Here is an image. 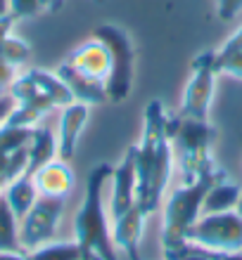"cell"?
<instances>
[{
	"instance_id": "obj_1",
	"label": "cell",
	"mask_w": 242,
	"mask_h": 260,
	"mask_svg": "<svg viewBox=\"0 0 242 260\" xmlns=\"http://www.w3.org/2000/svg\"><path fill=\"white\" fill-rule=\"evenodd\" d=\"M145 123L140 142L133 144V156H136V173H138V194L136 204L145 215L154 213L162 204L169 178L173 168V144L166 133V111L162 102H150L145 107Z\"/></svg>"
},
{
	"instance_id": "obj_2",
	"label": "cell",
	"mask_w": 242,
	"mask_h": 260,
	"mask_svg": "<svg viewBox=\"0 0 242 260\" xmlns=\"http://www.w3.org/2000/svg\"><path fill=\"white\" fill-rule=\"evenodd\" d=\"M110 164H97L86 178L83 204L74 220L76 244L81 248V260H119L114 253L104 213V187L112 180Z\"/></svg>"
},
{
	"instance_id": "obj_3",
	"label": "cell",
	"mask_w": 242,
	"mask_h": 260,
	"mask_svg": "<svg viewBox=\"0 0 242 260\" xmlns=\"http://www.w3.org/2000/svg\"><path fill=\"white\" fill-rule=\"evenodd\" d=\"M223 178H226V173L211 166L195 182H185L180 189L171 194L169 204H166L164 225H162V248H164L166 260H178V255L183 253V248L187 246V232L200 220L204 194L209 192V187L214 182Z\"/></svg>"
},
{
	"instance_id": "obj_4",
	"label": "cell",
	"mask_w": 242,
	"mask_h": 260,
	"mask_svg": "<svg viewBox=\"0 0 242 260\" xmlns=\"http://www.w3.org/2000/svg\"><path fill=\"white\" fill-rule=\"evenodd\" d=\"M166 133L173 144V154L180 161V173L185 182H195L202 173L211 168V144L216 130L209 118H190V116H166Z\"/></svg>"
},
{
	"instance_id": "obj_5",
	"label": "cell",
	"mask_w": 242,
	"mask_h": 260,
	"mask_svg": "<svg viewBox=\"0 0 242 260\" xmlns=\"http://www.w3.org/2000/svg\"><path fill=\"white\" fill-rule=\"evenodd\" d=\"M93 38L100 41L110 52V76H107V100L124 102L131 95L133 85V43L121 26L102 24L93 31Z\"/></svg>"
},
{
	"instance_id": "obj_6",
	"label": "cell",
	"mask_w": 242,
	"mask_h": 260,
	"mask_svg": "<svg viewBox=\"0 0 242 260\" xmlns=\"http://www.w3.org/2000/svg\"><path fill=\"white\" fill-rule=\"evenodd\" d=\"M64 201H67V197H45V194H38L34 206L21 218V227H19L21 251H34V248L52 241V237L57 232V225L62 220Z\"/></svg>"
},
{
	"instance_id": "obj_7",
	"label": "cell",
	"mask_w": 242,
	"mask_h": 260,
	"mask_svg": "<svg viewBox=\"0 0 242 260\" xmlns=\"http://www.w3.org/2000/svg\"><path fill=\"white\" fill-rule=\"evenodd\" d=\"M187 244L211 251H242V215L233 211L204 215L190 227Z\"/></svg>"
},
{
	"instance_id": "obj_8",
	"label": "cell",
	"mask_w": 242,
	"mask_h": 260,
	"mask_svg": "<svg viewBox=\"0 0 242 260\" xmlns=\"http://www.w3.org/2000/svg\"><path fill=\"white\" fill-rule=\"evenodd\" d=\"M216 52L207 50L202 55L195 57L193 62V74L183 92V107L180 114L190 118H209V109H211V100H214V88H216Z\"/></svg>"
},
{
	"instance_id": "obj_9",
	"label": "cell",
	"mask_w": 242,
	"mask_h": 260,
	"mask_svg": "<svg viewBox=\"0 0 242 260\" xmlns=\"http://www.w3.org/2000/svg\"><path fill=\"white\" fill-rule=\"evenodd\" d=\"M136 194H138V173H136V156L133 149L124 154L121 164L112 171V204L110 213L112 218H117L121 213L136 206Z\"/></svg>"
},
{
	"instance_id": "obj_10",
	"label": "cell",
	"mask_w": 242,
	"mask_h": 260,
	"mask_svg": "<svg viewBox=\"0 0 242 260\" xmlns=\"http://www.w3.org/2000/svg\"><path fill=\"white\" fill-rule=\"evenodd\" d=\"M88 104L83 102H71L62 109V118H60V137H57V156L69 161L76 151L78 137H81L83 128L88 123Z\"/></svg>"
},
{
	"instance_id": "obj_11",
	"label": "cell",
	"mask_w": 242,
	"mask_h": 260,
	"mask_svg": "<svg viewBox=\"0 0 242 260\" xmlns=\"http://www.w3.org/2000/svg\"><path fill=\"white\" fill-rule=\"evenodd\" d=\"M67 64L81 71V74L95 78V81L107 83V76H110V52L100 41H88L83 43L78 50H74L69 57H67Z\"/></svg>"
},
{
	"instance_id": "obj_12",
	"label": "cell",
	"mask_w": 242,
	"mask_h": 260,
	"mask_svg": "<svg viewBox=\"0 0 242 260\" xmlns=\"http://www.w3.org/2000/svg\"><path fill=\"white\" fill-rule=\"evenodd\" d=\"M57 76L64 81V85L69 88L74 102H83V104H102L107 102V85L102 81H95L90 76L81 74L71 64L64 62L62 67L57 69Z\"/></svg>"
},
{
	"instance_id": "obj_13",
	"label": "cell",
	"mask_w": 242,
	"mask_h": 260,
	"mask_svg": "<svg viewBox=\"0 0 242 260\" xmlns=\"http://www.w3.org/2000/svg\"><path fill=\"white\" fill-rule=\"evenodd\" d=\"M143 220H145V213L138 208V204L114 218L112 239H114L117 246H121L128 253V260H140L138 248H140V237H143Z\"/></svg>"
},
{
	"instance_id": "obj_14",
	"label": "cell",
	"mask_w": 242,
	"mask_h": 260,
	"mask_svg": "<svg viewBox=\"0 0 242 260\" xmlns=\"http://www.w3.org/2000/svg\"><path fill=\"white\" fill-rule=\"evenodd\" d=\"M34 182L38 194L45 197H67L74 187V171L64 158H52L50 164L41 166L34 173Z\"/></svg>"
},
{
	"instance_id": "obj_15",
	"label": "cell",
	"mask_w": 242,
	"mask_h": 260,
	"mask_svg": "<svg viewBox=\"0 0 242 260\" xmlns=\"http://www.w3.org/2000/svg\"><path fill=\"white\" fill-rule=\"evenodd\" d=\"M26 151H29V164L24 173L34 175L41 166L50 164L57 156V137L52 135L50 128L38 125V128H34V135H31V142H29Z\"/></svg>"
},
{
	"instance_id": "obj_16",
	"label": "cell",
	"mask_w": 242,
	"mask_h": 260,
	"mask_svg": "<svg viewBox=\"0 0 242 260\" xmlns=\"http://www.w3.org/2000/svg\"><path fill=\"white\" fill-rule=\"evenodd\" d=\"M3 194H5L7 204H10V208L14 211L17 220H21L29 213V208L34 206V201L38 199V189H36L34 175L21 173L19 178H14L12 182H7Z\"/></svg>"
},
{
	"instance_id": "obj_17",
	"label": "cell",
	"mask_w": 242,
	"mask_h": 260,
	"mask_svg": "<svg viewBox=\"0 0 242 260\" xmlns=\"http://www.w3.org/2000/svg\"><path fill=\"white\" fill-rule=\"evenodd\" d=\"M242 197V189L233 182H226V178L214 182L209 187V192L204 194V201H202V211L211 215V213H228L235 211L237 201Z\"/></svg>"
},
{
	"instance_id": "obj_18",
	"label": "cell",
	"mask_w": 242,
	"mask_h": 260,
	"mask_svg": "<svg viewBox=\"0 0 242 260\" xmlns=\"http://www.w3.org/2000/svg\"><path fill=\"white\" fill-rule=\"evenodd\" d=\"M0 251H12V253L21 251L17 215L7 204L5 194H0Z\"/></svg>"
},
{
	"instance_id": "obj_19",
	"label": "cell",
	"mask_w": 242,
	"mask_h": 260,
	"mask_svg": "<svg viewBox=\"0 0 242 260\" xmlns=\"http://www.w3.org/2000/svg\"><path fill=\"white\" fill-rule=\"evenodd\" d=\"M29 260H81V248L76 241H48L26 253Z\"/></svg>"
},
{
	"instance_id": "obj_20",
	"label": "cell",
	"mask_w": 242,
	"mask_h": 260,
	"mask_svg": "<svg viewBox=\"0 0 242 260\" xmlns=\"http://www.w3.org/2000/svg\"><path fill=\"white\" fill-rule=\"evenodd\" d=\"M34 135V128H21V125H0V156H7L12 151L29 147Z\"/></svg>"
},
{
	"instance_id": "obj_21",
	"label": "cell",
	"mask_w": 242,
	"mask_h": 260,
	"mask_svg": "<svg viewBox=\"0 0 242 260\" xmlns=\"http://www.w3.org/2000/svg\"><path fill=\"white\" fill-rule=\"evenodd\" d=\"M0 55H3V59H5L10 67L17 69L19 64H24L29 57H31V48H29L26 41L12 36V31H10V34H5V38L0 41Z\"/></svg>"
},
{
	"instance_id": "obj_22",
	"label": "cell",
	"mask_w": 242,
	"mask_h": 260,
	"mask_svg": "<svg viewBox=\"0 0 242 260\" xmlns=\"http://www.w3.org/2000/svg\"><path fill=\"white\" fill-rule=\"evenodd\" d=\"M12 24H14V19L10 17V14L0 19V41L5 38V34H10V31H12ZM12 81H14V67H10V64L3 59V55H0V95H3L10 85H12Z\"/></svg>"
},
{
	"instance_id": "obj_23",
	"label": "cell",
	"mask_w": 242,
	"mask_h": 260,
	"mask_svg": "<svg viewBox=\"0 0 242 260\" xmlns=\"http://www.w3.org/2000/svg\"><path fill=\"white\" fill-rule=\"evenodd\" d=\"M10 3V17L17 19H29L34 14L43 12V0H7Z\"/></svg>"
},
{
	"instance_id": "obj_24",
	"label": "cell",
	"mask_w": 242,
	"mask_h": 260,
	"mask_svg": "<svg viewBox=\"0 0 242 260\" xmlns=\"http://www.w3.org/2000/svg\"><path fill=\"white\" fill-rule=\"evenodd\" d=\"M216 71L219 74H228L242 78V50L240 52H230V55L219 57L216 55Z\"/></svg>"
},
{
	"instance_id": "obj_25",
	"label": "cell",
	"mask_w": 242,
	"mask_h": 260,
	"mask_svg": "<svg viewBox=\"0 0 242 260\" xmlns=\"http://www.w3.org/2000/svg\"><path fill=\"white\" fill-rule=\"evenodd\" d=\"M216 7H219V17L223 21H230L242 12V0H216Z\"/></svg>"
},
{
	"instance_id": "obj_26",
	"label": "cell",
	"mask_w": 242,
	"mask_h": 260,
	"mask_svg": "<svg viewBox=\"0 0 242 260\" xmlns=\"http://www.w3.org/2000/svg\"><path fill=\"white\" fill-rule=\"evenodd\" d=\"M240 50H242V28H237L235 34L221 45V50H216V55L223 57V55H230V52H240Z\"/></svg>"
},
{
	"instance_id": "obj_27",
	"label": "cell",
	"mask_w": 242,
	"mask_h": 260,
	"mask_svg": "<svg viewBox=\"0 0 242 260\" xmlns=\"http://www.w3.org/2000/svg\"><path fill=\"white\" fill-rule=\"evenodd\" d=\"M17 107V102H14L12 95H0V125H5V121L10 118V114H12V109Z\"/></svg>"
},
{
	"instance_id": "obj_28",
	"label": "cell",
	"mask_w": 242,
	"mask_h": 260,
	"mask_svg": "<svg viewBox=\"0 0 242 260\" xmlns=\"http://www.w3.org/2000/svg\"><path fill=\"white\" fill-rule=\"evenodd\" d=\"M178 260H207V258H204V255H202L193 244H187V246L183 248V253L178 255Z\"/></svg>"
},
{
	"instance_id": "obj_29",
	"label": "cell",
	"mask_w": 242,
	"mask_h": 260,
	"mask_svg": "<svg viewBox=\"0 0 242 260\" xmlns=\"http://www.w3.org/2000/svg\"><path fill=\"white\" fill-rule=\"evenodd\" d=\"M0 260H29L26 255H21V251L12 253V251H0Z\"/></svg>"
},
{
	"instance_id": "obj_30",
	"label": "cell",
	"mask_w": 242,
	"mask_h": 260,
	"mask_svg": "<svg viewBox=\"0 0 242 260\" xmlns=\"http://www.w3.org/2000/svg\"><path fill=\"white\" fill-rule=\"evenodd\" d=\"M7 14H10V3H7V0H0V19L7 17Z\"/></svg>"
},
{
	"instance_id": "obj_31",
	"label": "cell",
	"mask_w": 242,
	"mask_h": 260,
	"mask_svg": "<svg viewBox=\"0 0 242 260\" xmlns=\"http://www.w3.org/2000/svg\"><path fill=\"white\" fill-rule=\"evenodd\" d=\"M235 213L237 215H242V197H240V201H237V206H235Z\"/></svg>"
},
{
	"instance_id": "obj_32",
	"label": "cell",
	"mask_w": 242,
	"mask_h": 260,
	"mask_svg": "<svg viewBox=\"0 0 242 260\" xmlns=\"http://www.w3.org/2000/svg\"><path fill=\"white\" fill-rule=\"evenodd\" d=\"M3 187H5V182H3V180H0V192H3Z\"/></svg>"
}]
</instances>
